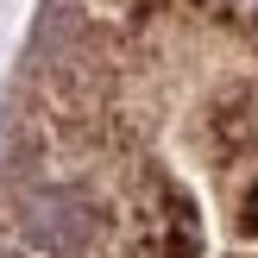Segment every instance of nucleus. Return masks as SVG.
<instances>
[{
  "mask_svg": "<svg viewBox=\"0 0 258 258\" xmlns=\"http://www.w3.org/2000/svg\"><path fill=\"white\" fill-rule=\"evenodd\" d=\"M0 258H258V0H44L0 107Z\"/></svg>",
  "mask_w": 258,
  "mask_h": 258,
  "instance_id": "obj_1",
  "label": "nucleus"
}]
</instances>
